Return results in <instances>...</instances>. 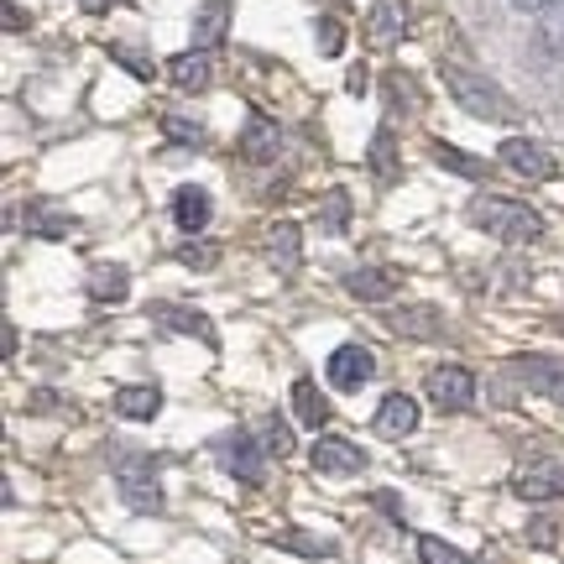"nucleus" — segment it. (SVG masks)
<instances>
[{"label":"nucleus","mask_w":564,"mask_h":564,"mask_svg":"<svg viewBox=\"0 0 564 564\" xmlns=\"http://www.w3.org/2000/svg\"><path fill=\"white\" fill-rule=\"evenodd\" d=\"M387 100H392V110H398V105H413V79H403V74H387Z\"/></svg>","instance_id":"34"},{"label":"nucleus","mask_w":564,"mask_h":564,"mask_svg":"<svg viewBox=\"0 0 564 564\" xmlns=\"http://www.w3.org/2000/svg\"><path fill=\"white\" fill-rule=\"evenodd\" d=\"M497 158H502L507 173H518V178H528V183H549L554 173H560L554 152H549L544 141H533V137H507L502 147H497Z\"/></svg>","instance_id":"4"},{"label":"nucleus","mask_w":564,"mask_h":564,"mask_svg":"<svg viewBox=\"0 0 564 564\" xmlns=\"http://www.w3.org/2000/svg\"><path fill=\"white\" fill-rule=\"evenodd\" d=\"M423 392H429V403L440 408V413H465V408L476 403V377L465 366H434L423 377Z\"/></svg>","instance_id":"6"},{"label":"nucleus","mask_w":564,"mask_h":564,"mask_svg":"<svg viewBox=\"0 0 564 564\" xmlns=\"http://www.w3.org/2000/svg\"><path fill=\"white\" fill-rule=\"evenodd\" d=\"M528 544H533V549H554V544H560V523H554V518L528 523Z\"/></svg>","instance_id":"33"},{"label":"nucleus","mask_w":564,"mask_h":564,"mask_svg":"<svg viewBox=\"0 0 564 564\" xmlns=\"http://www.w3.org/2000/svg\"><path fill=\"white\" fill-rule=\"evenodd\" d=\"M314 42H319L324 58H340V53H345V26H340V17H319V21H314Z\"/></svg>","instance_id":"31"},{"label":"nucleus","mask_w":564,"mask_h":564,"mask_svg":"<svg viewBox=\"0 0 564 564\" xmlns=\"http://www.w3.org/2000/svg\"><path fill=\"white\" fill-rule=\"evenodd\" d=\"M162 137L173 147H204V126L188 121V116H162Z\"/></svg>","instance_id":"30"},{"label":"nucleus","mask_w":564,"mask_h":564,"mask_svg":"<svg viewBox=\"0 0 564 564\" xmlns=\"http://www.w3.org/2000/svg\"><path fill=\"white\" fill-rule=\"evenodd\" d=\"M209 220H215V199H209V188H199V183L173 188V225H178L183 236H204V225Z\"/></svg>","instance_id":"16"},{"label":"nucleus","mask_w":564,"mask_h":564,"mask_svg":"<svg viewBox=\"0 0 564 564\" xmlns=\"http://www.w3.org/2000/svg\"><path fill=\"white\" fill-rule=\"evenodd\" d=\"M215 460L225 476H236L241 486H262L267 481V444L251 440V429H230L215 440Z\"/></svg>","instance_id":"3"},{"label":"nucleus","mask_w":564,"mask_h":564,"mask_svg":"<svg viewBox=\"0 0 564 564\" xmlns=\"http://www.w3.org/2000/svg\"><path fill=\"white\" fill-rule=\"evenodd\" d=\"M116 413H121V419H131V423H152L162 413V392L158 387H121V392H116Z\"/></svg>","instance_id":"23"},{"label":"nucleus","mask_w":564,"mask_h":564,"mask_svg":"<svg viewBox=\"0 0 564 564\" xmlns=\"http://www.w3.org/2000/svg\"><path fill=\"white\" fill-rule=\"evenodd\" d=\"M84 288H89L95 303H126L131 299V272H126L121 262H100V267H89Z\"/></svg>","instance_id":"21"},{"label":"nucleus","mask_w":564,"mask_h":564,"mask_svg":"<svg viewBox=\"0 0 564 564\" xmlns=\"http://www.w3.org/2000/svg\"><path fill=\"white\" fill-rule=\"evenodd\" d=\"M178 262L183 267H215V246H183Z\"/></svg>","instance_id":"36"},{"label":"nucleus","mask_w":564,"mask_h":564,"mask_svg":"<svg viewBox=\"0 0 564 564\" xmlns=\"http://www.w3.org/2000/svg\"><path fill=\"white\" fill-rule=\"evenodd\" d=\"M152 314H158L162 329H173V335H199L209 350H220V335H215V324L204 319L199 308H188V303H158Z\"/></svg>","instance_id":"19"},{"label":"nucleus","mask_w":564,"mask_h":564,"mask_svg":"<svg viewBox=\"0 0 564 564\" xmlns=\"http://www.w3.org/2000/svg\"><path fill=\"white\" fill-rule=\"evenodd\" d=\"M230 21H236V6H230V0H204L199 11H194V21H188V42H194L199 53H215V47H225V37H230Z\"/></svg>","instance_id":"12"},{"label":"nucleus","mask_w":564,"mask_h":564,"mask_svg":"<svg viewBox=\"0 0 564 564\" xmlns=\"http://www.w3.org/2000/svg\"><path fill=\"white\" fill-rule=\"evenodd\" d=\"M272 549H288V554H303V560H329L335 554V544L329 539H314V533H272Z\"/></svg>","instance_id":"28"},{"label":"nucleus","mask_w":564,"mask_h":564,"mask_svg":"<svg viewBox=\"0 0 564 564\" xmlns=\"http://www.w3.org/2000/svg\"><path fill=\"white\" fill-rule=\"evenodd\" d=\"M79 11H89V17H105V11H110V0H79Z\"/></svg>","instance_id":"40"},{"label":"nucleus","mask_w":564,"mask_h":564,"mask_svg":"<svg viewBox=\"0 0 564 564\" xmlns=\"http://www.w3.org/2000/svg\"><path fill=\"white\" fill-rule=\"evenodd\" d=\"M366 42L371 47H398L408 37V0H371V11H366Z\"/></svg>","instance_id":"13"},{"label":"nucleus","mask_w":564,"mask_h":564,"mask_svg":"<svg viewBox=\"0 0 564 564\" xmlns=\"http://www.w3.org/2000/svg\"><path fill=\"white\" fill-rule=\"evenodd\" d=\"M308 465L329 476V481H345V476H361L366 470V449L356 440H345V434H319L314 449H308Z\"/></svg>","instance_id":"5"},{"label":"nucleus","mask_w":564,"mask_h":564,"mask_svg":"<svg viewBox=\"0 0 564 564\" xmlns=\"http://www.w3.org/2000/svg\"><path fill=\"white\" fill-rule=\"evenodd\" d=\"M0 11H6V32H21V6H17V0H6Z\"/></svg>","instance_id":"38"},{"label":"nucleus","mask_w":564,"mask_h":564,"mask_svg":"<svg viewBox=\"0 0 564 564\" xmlns=\"http://www.w3.org/2000/svg\"><path fill=\"white\" fill-rule=\"evenodd\" d=\"M116 486H121V502L131 512H162V481L152 470V460H126L116 470Z\"/></svg>","instance_id":"9"},{"label":"nucleus","mask_w":564,"mask_h":564,"mask_svg":"<svg viewBox=\"0 0 564 564\" xmlns=\"http://www.w3.org/2000/svg\"><path fill=\"white\" fill-rule=\"evenodd\" d=\"M429 158L440 162L444 173H455V178H470V183L486 178V162L470 158V152H465V147H455V141H429Z\"/></svg>","instance_id":"24"},{"label":"nucleus","mask_w":564,"mask_h":564,"mask_svg":"<svg viewBox=\"0 0 564 564\" xmlns=\"http://www.w3.org/2000/svg\"><path fill=\"white\" fill-rule=\"evenodd\" d=\"M293 419H299L303 429H314V434L329 423V403H324V392L314 377H299V382H293Z\"/></svg>","instance_id":"22"},{"label":"nucleus","mask_w":564,"mask_h":564,"mask_svg":"<svg viewBox=\"0 0 564 564\" xmlns=\"http://www.w3.org/2000/svg\"><path fill=\"white\" fill-rule=\"evenodd\" d=\"M512 497L523 502H560L564 497V465L560 460H533L512 476Z\"/></svg>","instance_id":"10"},{"label":"nucleus","mask_w":564,"mask_h":564,"mask_svg":"<svg viewBox=\"0 0 564 564\" xmlns=\"http://www.w3.org/2000/svg\"><path fill=\"white\" fill-rule=\"evenodd\" d=\"M299 257H303V236L293 220H278L272 225V267H278L282 278H293L299 272Z\"/></svg>","instance_id":"25"},{"label":"nucleus","mask_w":564,"mask_h":564,"mask_svg":"<svg viewBox=\"0 0 564 564\" xmlns=\"http://www.w3.org/2000/svg\"><path fill=\"white\" fill-rule=\"evenodd\" d=\"M21 225H26V236H37V241H68V236L79 230V215L58 199H26Z\"/></svg>","instance_id":"8"},{"label":"nucleus","mask_w":564,"mask_h":564,"mask_svg":"<svg viewBox=\"0 0 564 564\" xmlns=\"http://www.w3.org/2000/svg\"><path fill=\"white\" fill-rule=\"evenodd\" d=\"M314 225H319V236H345V225H350V194L345 188H329L314 209Z\"/></svg>","instance_id":"27"},{"label":"nucleus","mask_w":564,"mask_h":564,"mask_svg":"<svg viewBox=\"0 0 564 564\" xmlns=\"http://www.w3.org/2000/svg\"><path fill=\"white\" fill-rule=\"evenodd\" d=\"M440 84L444 95L460 105L465 116H476V121H518V105L507 100V89L497 79H486V74H476V68H460V63H440Z\"/></svg>","instance_id":"2"},{"label":"nucleus","mask_w":564,"mask_h":564,"mask_svg":"<svg viewBox=\"0 0 564 564\" xmlns=\"http://www.w3.org/2000/svg\"><path fill=\"white\" fill-rule=\"evenodd\" d=\"M371 429H377L382 440H408V434L419 429V403H413L408 392H387L382 408H377V419H371Z\"/></svg>","instance_id":"18"},{"label":"nucleus","mask_w":564,"mask_h":564,"mask_svg":"<svg viewBox=\"0 0 564 564\" xmlns=\"http://www.w3.org/2000/svg\"><path fill=\"white\" fill-rule=\"evenodd\" d=\"M554 6H564V0H512V11H523V17H544Z\"/></svg>","instance_id":"37"},{"label":"nucleus","mask_w":564,"mask_h":564,"mask_svg":"<svg viewBox=\"0 0 564 564\" xmlns=\"http://www.w3.org/2000/svg\"><path fill=\"white\" fill-rule=\"evenodd\" d=\"M262 444H267V455H293V429H288V423L278 419V413H267L262 419Z\"/></svg>","instance_id":"32"},{"label":"nucleus","mask_w":564,"mask_h":564,"mask_svg":"<svg viewBox=\"0 0 564 564\" xmlns=\"http://www.w3.org/2000/svg\"><path fill=\"white\" fill-rule=\"evenodd\" d=\"M512 377H518L528 392H539V398L564 408V361H554V356H518V361H512Z\"/></svg>","instance_id":"11"},{"label":"nucleus","mask_w":564,"mask_h":564,"mask_svg":"<svg viewBox=\"0 0 564 564\" xmlns=\"http://www.w3.org/2000/svg\"><path fill=\"white\" fill-rule=\"evenodd\" d=\"M398 288H403V278H398L392 267H350V272H345V293L361 303H392Z\"/></svg>","instance_id":"15"},{"label":"nucleus","mask_w":564,"mask_h":564,"mask_svg":"<svg viewBox=\"0 0 564 564\" xmlns=\"http://www.w3.org/2000/svg\"><path fill=\"white\" fill-rule=\"evenodd\" d=\"M110 58H116V63H126V68H131L137 79H152V63H141L137 53H131V47H110Z\"/></svg>","instance_id":"35"},{"label":"nucleus","mask_w":564,"mask_h":564,"mask_svg":"<svg viewBox=\"0 0 564 564\" xmlns=\"http://www.w3.org/2000/svg\"><path fill=\"white\" fill-rule=\"evenodd\" d=\"M366 162H371V173H377V183H398V137H392V126H377V137H371V152H366Z\"/></svg>","instance_id":"26"},{"label":"nucleus","mask_w":564,"mask_h":564,"mask_svg":"<svg viewBox=\"0 0 564 564\" xmlns=\"http://www.w3.org/2000/svg\"><path fill=\"white\" fill-rule=\"evenodd\" d=\"M236 152H241L246 162H278V152H282V126L272 121V116H262V110H251V116H246V126H241Z\"/></svg>","instance_id":"14"},{"label":"nucleus","mask_w":564,"mask_h":564,"mask_svg":"<svg viewBox=\"0 0 564 564\" xmlns=\"http://www.w3.org/2000/svg\"><path fill=\"white\" fill-rule=\"evenodd\" d=\"M324 377H329L335 392H361V387H371V377H377V356H371L366 345H340V350L324 361Z\"/></svg>","instance_id":"7"},{"label":"nucleus","mask_w":564,"mask_h":564,"mask_svg":"<svg viewBox=\"0 0 564 564\" xmlns=\"http://www.w3.org/2000/svg\"><path fill=\"white\" fill-rule=\"evenodd\" d=\"M465 220L486 230V236H497L507 246H528V241H544V215L539 209H528L523 199H502V194H476V199L465 204Z\"/></svg>","instance_id":"1"},{"label":"nucleus","mask_w":564,"mask_h":564,"mask_svg":"<svg viewBox=\"0 0 564 564\" xmlns=\"http://www.w3.org/2000/svg\"><path fill=\"white\" fill-rule=\"evenodd\" d=\"M419 560L423 564H470V554L455 544H444V539H434V533H423L419 539Z\"/></svg>","instance_id":"29"},{"label":"nucleus","mask_w":564,"mask_h":564,"mask_svg":"<svg viewBox=\"0 0 564 564\" xmlns=\"http://www.w3.org/2000/svg\"><path fill=\"white\" fill-rule=\"evenodd\" d=\"M167 79H173V89H183V95H199V89H209V79H215V63H209V53L188 47V53H178V58L167 63Z\"/></svg>","instance_id":"20"},{"label":"nucleus","mask_w":564,"mask_h":564,"mask_svg":"<svg viewBox=\"0 0 564 564\" xmlns=\"http://www.w3.org/2000/svg\"><path fill=\"white\" fill-rule=\"evenodd\" d=\"M387 324H392V335H403V340H440L444 335V314L434 303H403V308L387 314Z\"/></svg>","instance_id":"17"},{"label":"nucleus","mask_w":564,"mask_h":564,"mask_svg":"<svg viewBox=\"0 0 564 564\" xmlns=\"http://www.w3.org/2000/svg\"><path fill=\"white\" fill-rule=\"evenodd\" d=\"M366 68H350V79H345V89H350V95H366Z\"/></svg>","instance_id":"39"}]
</instances>
